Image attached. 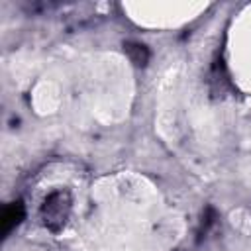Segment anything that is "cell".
<instances>
[{"instance_id":"obj_1","label":"cell","mask_w":251,"mask_h":251,"mask_svg":"<svg viewBox=\"0 0 251 251\" xmlns=\"http://www.w3.org/2000/svg\"><path fill=\"white\" fill-rule=\"evenodd\" d=\"M67 212H69V198H67L65 192H53L43 204L45 224L49 227H53V229H57V227H61L65 224Z\"/></svg>"},{"instance_id":"obj_2","label":"cell","mask_w":251,"mask_h":251,"mask_svg":"<svg viewBox=\"0 0 251 251\" xmlns=\"http://www.w3.org/2000/svg\"><path fill=\"white\" fill-rule=\"evenodd\" d=\"M22 216H24V208H22V204H14V206H10V208L4 212V216H2V229L8 231L14 224L20 222Z\"/></svg>"},{"instance_id":"obj_3","label":"cell","mask_w":251,"mask_h":251,"mask_svg":"<svg viewBox=\"0 0 251 251\" xmlns=\"http://www.w3.org/2000/svg\"><path fill=\"white\" fill-rule=\"evenodd\" d=\"M126 51H127L129 59H131L135 65H145L147 59H149V51H147L143 45H139V43H127V45H126Z\"/></svg>"}]
</instances>
